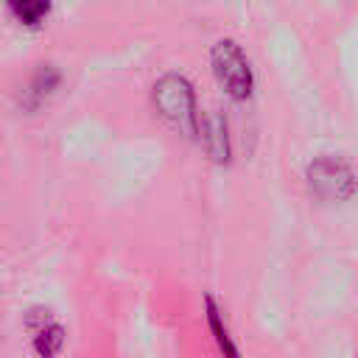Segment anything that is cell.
Listing matches in <instances>:
<instances>
[{
  "instance_id": "cell-1",
  "label": "cell",
  "mask_w": 358,
  "mask_h": 358,
  "mask_svg": "<svg viewBox=\"0 0 358 358\" xmlns=\"http://www.w3.org/2000/svg\"><path fill=\"white\" fill-rule=\"evenodd\" d=\"M151 101L159 117L171 129H176L185 137H199V123H201L199 101H196L193 84L182 73H165L162 78H157L151 90Z\"/></svg>"
},
{
  "instance_id": "cell-2",
  "label": "cell",
  "mask_w": 358,
  "mask_h": 358,
  "mask_svg": "<svg viewBox=\"0 0 358 358\" xmlns=\"http://www.w3.org/2000/svg\"><path fill=\"white\" fill-rule=\"evenodd\" d=\"M305 185L313 199L324 204H341L358 193V173L344 157L319 154L305 168Z\"/></svg>"
},
{
  "instance_id": "cell-3",
  "label": "cell",
  "mask_w": 358,
  "mask_h": 358,
  "mask_svg": "<svg viewBox=\"0 0 358 358\" xmlns=\"http://www.w3.org/2000/svg\"><path fill=\"white\" fill-rule=\"evenodd\" d=\"M210 64H213L215 81L232 101H246L252 95L255 73H252V64L238 42H232V39L215 42L210 50Z\"/></svg>"
},
{
  "instance_id": "cell-4",
  "label": "cell",
  "mask_w": 358,
  "mask_h": 358,
  "mask_svg": "<svg viewBox=\"0 0 358 358\" xmlns=\"http://www.w3.org/2000/svg\"><path fill=\"white\" fill-rule=\"evenodd\" d=\"M25 330H28L31 352L36 358H59L67 347V327L50 308H42V305L28 308Z\"/></svg>"
},
{
  "instance_id": "cell-5",
  "label": "cell",
  "mask_w": 358,
  "mask_h": 358,
  "mask_svg": "<svg viewBox=\"0 0 358 358\" xmlns=\"http://www.w3.org/2000/svg\"><path fill=\"white\" fill-rule=\"evenodd\" d=\"M201 310H204L201 316H204L207 336H210V341H213L218 358H243L241 341H238V336L232 333V324H229V319H227V313H224V305H221L213 294H207Z\"/></svg>"
},
{
  "instance_id": "cell-6",
  "label": "cell",
  "mask_w": 358,
  "mask_h": 358,
  "mask_svg": "<svg viewBox=\"0 0 358 358\" xmlns=\"http://www.w3.org/2000/svg\"><path fill=\"white\" fill-rule=\"evenodd\" d=\"M199 140L207 151V157L213 162H229L232 157V143H229V129H227V120L218 115V112H207L199 123Z\"/></svg>"
},
{
  "instance_id": "cell-7",
  "label": "cell",
  "mask_w": 358,
  "mask_h": 358,
  "mask_svg": "<svg viewBox=\"0 0 358 358\" xmlns=\"http://www.w3.org/2000/svg\"><path fill=\"white\" fill-rule=\"evenodd\" d=\"M59 81H62V76H59V70H56L53 64H39V67L31 73L28 84L22 87V92H20V103H22V109L36 112V109L56 92Z\"/></svg>"
},
{
  "instance_id": "cell-8",
  "label": "cell",
  "mask_w": 358,
  "mask_h": 358,
  "mask_svg": "<svg viewBox=\"0 0 358 358\" xmlns=\"http://www.w3.org/2000/svg\"><path fill=\"white\" fill-rule=\"evenodd\" d=\"M8 8L22 25H39L50 11V0H8Z\"/></svg>"
},
{
  "instance_id": "cell-9",
  "label": "cell",
  "mask_w": 358,
  "mask_h": 358,
  "mask_svg": "<svg viewBox=\"0 0 358 358\" xmlns=\"http://www.w3.org/2000/svg\"><path fill=\"white\" fill-rule=\"evenodd\" d=\"M352 358H358V355H352Z\"/></svg>"
}]
</instances>
